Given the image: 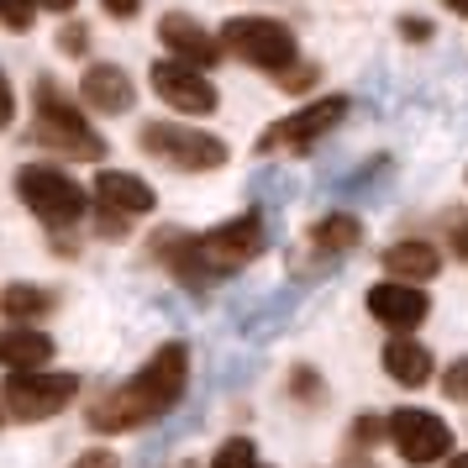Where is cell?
I'll return each mask as SVG.
<instances>
[{"mask_svg": "<svg viewBox=\"0 0 468 468\" xmlns=\"http://www.w3.org/2000/svg\"><path fill=\"white\" fill-rule=\"evenodd\" d=\"M185 384H190V347L185 342H164L127 384L106 389L101 400H90L85 421L95 431H137V426L169 416L174 405L185 400Z\"/></svg>", "mask_w": 468, "mask_h": 468, "instance_id": "obj_1", "label": "cell"}, {"mask_svg": "<svg viewBox=\"0 0 468 468\" xmlns=\"http://www.w3.org/2000/svg\"><path fill=\"white\" fill-rule=\"evenodd\" d=\"M32 137L43 143V148L64 153V158H106V137L90 127L85 116H80V106L74 101H64L58 95V85H37V122H32Z\"/></svg>", "mask_w": 468, "mask_h": 468, "instance_id": "obj_2", "label": "cell"}, {"mask_svg": "<svg viewBox=\"0 0 468 468\" xmlns=\"http://www.w3.org/2000/svg\"><path fill=\"white\" fill-rule=\"evenodd\" d=\"M221 48L242 58L253 69H269V74H290L300 64V48H295V32L274 16H232V22L216 32Z\"/></svg>", "mask_w": 468, "mask_h": 468, "instance_id": "obj_3", "label": "cell"}, {"mask_svg": "<svg viewBox=\"0 0 468 468\" xmlns=\"http://www.w3.org/2000/svg\"><path fill=\"white\" fill-rule=\"evenodd\" d=\"M16 195H22V206L43 227H53V232H64V227H80L90 211V195L69 179L64 169H48V164H27L22 174H16Z\"/></svg>", "mask_w": 468, "mask_h": 468, "instance_id": "obj_4", "label": "cell"}, {"mask_svg": "<svg viewBox=\"0 0 468 468\" xmlns=\"http://www.w3.org/2000/svg\"><path fill=\"white\" fill-rule=\"evenodd\" d=\"M137 143H143L148 158H158V164H169L179 174H211L227 164V143L221 137H211L200 127H179V122H148L137 132Z\"/></svg>", "mask_w": 468, "mask_h": 468, "instance_id": "obj_5", "label": "cell"}, {"mask_svg": "<svg viewBox=\"0 0 468 468\" xmlns=\"http://www.w3.org/2000/svg\"><path fill=\"white\" fill-rule=\"evenodd\" d=\"M195 248H200V269H206V279L237 274V269H248V263L263 253V216L258 211L232 216V221H221V227H211V232L195 237Z\"/></svg>", "mask_w": 468, "mask_h": 468, "instance_id": "obj_6", "label": "cell"}, {"mask_svg": "<svg viewBox=\"0 0 468 468\" xmlns=\"http://www.w3.org/2000/svg\"><path fill=\"white\" fill-rule=\"evenodd\" d=\"M80 395V379L74 374H11L5 389H0V405H5V416L11 421H48V416H58L64 405H74Z\"/></svg>", "mask_w": 468, "mask_h": 468, "instance_id": "obj_7", "label": "cell"}, {"mask_svg": "<svg viewBox=\"0 0 468 468\" xmlns=\"http://www.w3.org/2000/svg\"><path fill=\"white\" fill-rule=\"evenodd\" d=\"M389 442H395V452H400L410 468L452 458V431H447V421L431 416V410H416V405H400V410L389 416Z\"/></svg>", "mask_w": 468, "mask_h": 468, "instance_id": "obj_8", "label": "cell"}, {"mask_svg": "<svg viewBox=\"0 0 468 468\" xmlns=\"http://www.w3.org/2000/svg\"><path fill=\"white\" fill-rule=\"evenodd\" d=\"M342 116H347V101H342V95H321V101H311L305 111L274 122V127L258 137V153H305V148H316Z\"/></svg>", "mask_w": 468, "mask_h": 468, "instance_id": "obj_9", "label": "cell"}, {"mask_svg": "<svg viewBox=\"0 0 468 468\" xmlns=\"http://www.w3.org/2000/svg\"><path fill=\"white\" fill-rule=\"evenodd\" d=\"M148 85L179 116H211L216 111V85L206 80V69H190V64H179V58H158L148 69Z\"/></svg>", "mask_w": 468, "mask_h": 468, "instance_id": "obj_10", "label": "cell"}, {"mask_svg": "<svg viewBox=\"0 0 468 468\" xmlns=\"http://www.w3.org/2000/svg\"><path fill=\"white\" fill-rule=\"evenodd\" d=\"M158 43L169 48V58H179V64L190 69H211L227 48H221V37L216 32H206V27L195 22V16H185V11H169L164 22H158Z\"/></svg>", "mask_w": 468, "mask_h": 468, "instance_id": "obj_11", "label": "cell"}, {"mask_svg": "<svg viewBox=\"0 0 468 468\" xmlns=\"http://www.w3.org/2000/svg\"><path fill=\"white\" fill-rule=\"evenodd\" d=\"M426 311H431V300L421 295V284H400V279H384V284H374L368 290V316L384 321L389 332H416L426 321Z\"/></svg>", "mask_w": 468, "mask_h": 468, "instance_id": "obj_12", "label": "cell"}, {"mask_svg": "<svg viewBox=\"0 0 468 468\" xmlns=\"http://www.w3.org/2000/svg\"><path fill=\"white\" fill-rule=\"evenodd\" d=\"M153 206H158V195H153L148 179L122 174V169H101L95 174V211H111V216H122V221H137V216H148Z\"/></svg>", "mask_w": 468, "mask_h": 468, "instance_id": "obj_13", "label": "cell"}, {"mask_svg": "<svg viewBox=\"0 0 468 468\" xmlns=\"http://www.w3.org/2000/svg\"><path fill=\"white\" fill-rule=\"evenodd\" d=\"M80 101H85L90 111H101V116H116V111H132L137 90H132L127 69H116V64H90L85 80H80Z\"/></svg>", "mask_w": 468, "mask_h": 468, "instance_id": "obj_14", "label": "cell"}, {"mask_svg": "<svg viewBox=\"0 0 468 468\" xmlns=\"http://www.w3.org/2000/svg\"><path fill=\"white\" fill-rule=\"evenodd\" d=\"M53 358V337L37 326H5L0 332V368L5 374H37Z\"/></svg>", "mask_w": 468, "mask_h": 468, "instance_id": "obj_15", "label": "cell"}, {"mask_svg": "<svg viewBox=\"0 0 468 468\" xmlns=\"http://www.w3.org/2000/svg\"><path fill=\"white\" fill-rule=\"evenodd\" d=\"M384 269H389V279H400V284H426V279H437V269H442V253L431 242H421V237H405L395 248H384Z\"/></svg>", "mask_w": 468, "mask_h": 468, "instance_id": "obj_16", "label": "cell"}, {"mask_svg": "<svg viewBox=\"0 0 468 468\" xmlns=\"http://www.w3.org/2000/svg\"><path fill=\"white\" fill-rule=\"evenodd\" d=\"M384 374L395 384H405V389H421V384H431L437 363H431V353L416 337H389V347H384Z\"/></svg>", "mask_w": 468, "mask_h": 468, "instance_id": "obj_17", "label": "cell"}, {"mask_svg": "<svg viewBox=\"0 0 468 468\" xmlns=\"http://www.w3.org/2000/svg\"><path fill=\"white\" fill-rule=\"evenodd\" d=\"M311 242H316L321 253H353L363 242V221L353 211H332L311 227Z\"/></svg>", "mask_w": 468, "mask_h": 468, "instance_id": "obj_18", "label": "cell"}, {"mask_svg": "<svg viewBox=\"0 0 468 468\" xmlns=\"http://www.w3.org/2000/svg\"><path fill=\"white\" fill-rule=\"evenodd\" d=\"M53 311V295H48L43 284H5L0 290V316L11 321H37Z\"/></svg>", "mask_w": 468, "mask_h": 468, "instance_id": "obj_19", "label": "cell"}, {"mask_svg": "<svg viewBox=\"0 0 468 468\" xmlns=\"http://www.w3.org/2000/svg\"><path fill=\"white\" fill-rule=\"evenodd\" d=\"M211 468H258V447L248 437H227V442L216 447Z\"/></svg>", "mask_w": 468, "mask_h": 468, "instance_id": "obj_20", "label": "cell"}, {"mask_svg": "<svg viewBox=\"0 0 468 468\" xmlns=\"http://www.w3.org/2000/svg\"><path fill=\"white\" fill-rule=\"evenodd\" d=\"M37 16V0H0V27H11V32H27Z\"/></svg>", "mask_w": 468, "mask_h": 468, "instance_id": "obj_21", "label": "cell"}, {"mask_svg": "<svg viewBox=\"0 0 468 468\" xmlns=\"http://www.w3.org/2000/svg\"><path fill=\"white\" fill-rule=\"evenodd\" d=\"M442 395H447V400H458V405H468V358H458L442 374Z\"/></svg>", "mask_w": 468, "mask_h": 468, "instance_id": "obj_22", "label": "cell"}, {"mask_svg": "<svg viewBox=\"0 0 468 468\" xmlns=\"http://www.w3.org/2000/svg\"><path fill=\"white\" fill-rule=\"evenodd\" d=\"M431 32H437V27L426 22V16H400V37L405 43H431Z\"/></svg>", "mask_w": 468, "mask_h": 468, "instance_id": "obj_23", "label": "cell"}, {"mask_svg": "<svg viewBox=\"0 0 468 468\" xmlns=\"http://www.w3.org/2000/svg\"><path fill=\"white\" fill-rule=\"evenodd\" d=\"M85 48H90V32H85V27H80V22H74V27H64V32H58V53H74V58H80Z\"/></svg>", "mask_w": 468, "mask_h": 468, "instance_id": "obj_24", "label": "cell"}, {"mask_svg": "<svg viewBox=\"0 0 468 468\" xmlns=\"http://www.w3.org/2000/svg\"><path fill=\"white\" fill-rule=\"evenodd\" d=\"M316 85V69L311 64H295L290 74H279V90H311Z\"/></svg>", "mask_w": 468, "mask_h": 468, "instance_id": "obj_25", "label": "cell"}, {"mask_svg": "<svg viewBox=\"0 0 468 468\" xmlns=\"http://www.w3.org/2000/svg\"><path fill=\"white\" fill-rule=\"evenodd\" d=\"M74 468H122V458H116V452H106V447H90V452H80V458H74Z\"/></svg>", "mask_w": 468, "mask_h": 468, "instance_id": "obj_26", "label": "cell"}, {"mask_svg": "<svg viewBox=\"0 0 468 468\" xmlns=\"http://www.w3.org/2000/svg\"><path fill=\"white\" fill-rule=\"evenodd\" d=\"M384 431H389V421H379V416H358V426H353L358 442H379Z\"/></svg>", "mask_w": 468, "mask_h": 468, "instance_id": "obj_27", "label": "cell"}, {"mask_svg": "<svg viewBox=\"0 0 468 468\" xmlns=\"http://www.w3.org/2000/svg\"><path fill=\"white\" fill-rule=\"evenodd\" d=\"M447 242H452L458 258H468V216H452V221H447Z\"/></svg>", "mask_w": 468, "mask_h": 468, "instance_id": "obj_28", "label": "cell"}, {"mask_svg": "<svg viewBox=\"0 0 468 468\" xmlns=\"http://www.w3.org/2000/svg\"><path fill=\"white\" fill-rule=\"evenodd\" d=\"M290 389H300V395H305V400H321V384H316V368H295V374H290Z\"/></svg>", "mask_w": 468, "mask_h": 468, "instance_id": "obj_29", "label": "cell"}, {"mask_svg": "<svg viewBox=\"0 0 468 468\" xmlns=\"http://www.w3.org/2000/svg\"><path fill=\"white\" fill-rule=\"evenodd\" d=\"M11 116H16V95H11V80L0 74V132L11 127Z\"/></svg>", "mask_w": 468, "mask_h": 468, "instance_id": "obj_30", "label": "cell"}, {"mask_svg": "<svg viewBox=\"0 0 468 468\" xmlns=\"http://www.w3.org/2000/svg\"><path fill=\"white\" fill-rule=\"evenodd\" d=\"M101 5H106V16H116V22H132L143 11V0H101Z\"/></svg>", "mask_w": 468, "mask_h": 468, "instance_id": "obj_31", "label": "cell"}, {"mask_svg": "<svg viewBox=\"0 0 468 468\" xmlns=\"http://www.w3.org/2000/svg\"><path fill=\"white\" fill-rule=\"evenodd\" d=\"M43 11H74V0H37Z\"/></svg>", "mask_w": 468, "mask_h": 468, "instance_id": "obj_32", "label": "cell"}, {"mask_svg": "<svg viewBox=\"0 0 468 468\" xmlns=\"http://www.w3.org/2000/svg\"><path fill=\"white\" fill-rule=\"evenodd\" d=\"M447 11H452V16H468V0H442Z\"/></svg>", "mask_w": 468, "mask_h": 468, "instance_id": "obj_33", "label": "cell"}, {"mask_svg": "<svg viewBox=\"0 0 468 468\" xmlns=\"http://www.w3.org/2000/svg\"><path fill=\"white\" fill-rule=\"evenodd\" d=\"M442 468H468V452H458V458H447Z\"/></svg>", "mask_w": 468, "mask_h": 468, "instance_id": "obj_34", "label": "cell"}]
</instances>
